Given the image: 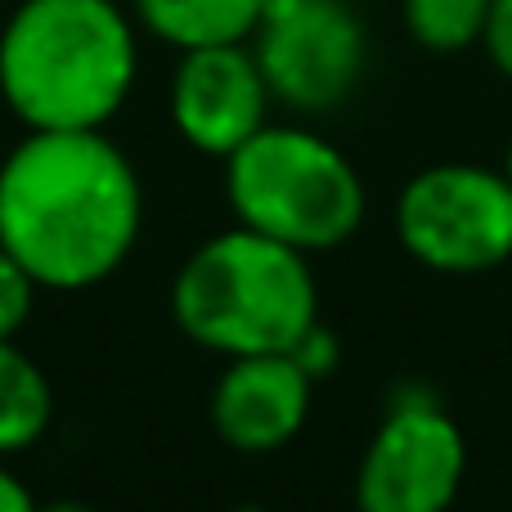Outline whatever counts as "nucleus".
Segmentation results:
<instances>
[{"label":"nucleus","mask_w":512,"mask_h":512,"mask_svg":"<svg viewBox=\"0 0 512 512\" xmlns=\"http://www.w3.org/2000/svg\"><path fill=\"white\" fill-rule=\"evenodd\" d=\"M144 230V185L104 131H27L0 162V248L36 288L113 279Z\"/></svg>","instance_id":"nucleus-1"},{"label":"nucleus","mask_w":512,"mask_h":512,"mask_svg":"<svg viewBox=\"0 0 512 512\" xmlns=\"http://www.w3.org/2000/svg\"><path fill=\"white\" fill-rule=\"evenodd\" d=\"M140 72L113 0H23L0 32V99L27 131H104Z\"/></svg>","instance_id":"nucleus-2"},{"label":"nucleus","mask_w":512,"mask_h":512,"mask_svg":"<svg viewBox=\"0 0 512 512\" xmlns=\"http://www.w3.org/2000/svg\"><path fill=\"white\" fill-rule=\"evenodd\" d=\"M171 319L194 346L225 360L292 351L319 324L306 252L234 225L198 243L171 283Z\"/></svg>","instance_id":"nucleus-3"},{"label":"nucleus","mask_w":512,"mask_h":512,"mask_svg":"<svg viewBox=\"0 0 512 512\" xmlns=\"http://www.w3.org/2000/svg\"><path fill=\"white\" fill-rule=\"evenodd\" d=\"M225 198L239 225L297 252H333L364 221L355 162L306 126H270L225 158Z\"/></svg>","instance_id":"nucleus-4"},{"label":"nucleus","mask_w":512,"mask_h":512,"mask_svg":"<svg viewBox=\"0 0 512 512\" xmlns=\"http://www.w3.org/2000/svg\"><path fill=\"white\" fill-rule=\"evenodd\" d=\"M400 248L436 274H486L512 256V185L477 162H436L396 198Z\"/></svg>","instance_id":"nucleus-5"},{"label":"nucleus","mask_w":512,"mask_h":512,"mask_svg":"<svg viewBox=\"0 0 512 512\" xmlns=\"http://www.w3.org/2000/svg\"><path fill=\"white\" fill-rule=\"evenodd\" d=\"M468 472L459 423L418 382H400L355 472L360 512H450Z\"/></svg>","instance_id":"nucleus-6"},{"label":"nucleus","mask_w":512,"mask_h":512,"mask_svg":"<svg viewBox=\"0 0 512 512\" xmlns=\"http://www.w3.org/2000/svg\"><path fill=\"white\" fill-rule=\"evenodd\" d=\"M252 54L274 104L333 113L369 68V36L346 0H261Z\"/></svg>","instance_id":"nucleus-7"},{"label":"nucleus","mask_w":512,"mask_h":512,"mask_svg":"<svg viewBox=\"0 0 512 512\" xmlns=\"http://www.w3.org/2000/svg\"><path fill=\"white\" fill-rule=\"evenodd\" d=\"M171 122L189 149L230 158L270 122V86L252 45H207L185 50L171 72Z\"/></svg>","instance_id":"nucleus-8"},{"label":"nucleus","mask_w":512,"mask_h":512,"mask_svg":"<svg viewBox=\"0 0 512 512\" xmlns=\"http://www.w3.org/2000/svg\"><path fill=\"white\" fill-rule=\"evenodd\" d=\"M315 378L288 351L239 355L212 387V427L239 454H274L306 427Z\"/></svg>","instance_id":"nucleus-9"},{"label":"nucleus","mask_w":512,"mask_h":512,"mask_svg":"<svg viewBox=\"0 0 512 512\" xmlns=\"http://www.w3.org/2000/svg\"><path fill=\"white\" fill-rule=\"evenodd\" d=\"M135 18L153 41L185 54L252 41L261 23V0H135Z\"/></svg>","instance_id":"nucleus-10"},{"label":"nucleus","mask_w":512,"mask_h":512,"mask_svg":"<svg viewBox=\"0 0 512 512\" xmlns=\"http://www.w3.org/2000/svg\"><path fill=\"white\" fill-rule=\"evenodd\" d=\"M54 418V391L45 369L14 342L0 337V459L32 450Z\"/></svg>","instance_id":"nucleus-11"},{"label":"nucleus","mask_w":512,"mask_h":512,"mask_svg":"<svg viewBox=\"0 0 512 512\" xmlns=\"http://www.w3.org/2000/svg\"><path fill=\"white\" fill-rule=\"evenodd\" d=\"M495 0H400L405 32L432 54H459L486 36Z\"/></svg>","instance_id":"nucleus-12"},{"label":"nucleus","mask_w":512,"mask_h":512,"mask_svg":"<svg viewBox=\"0 0 512 512\" xmlns=\"http://www.w3.org/2000/svg\"><path fill=\"white\" fill-rule=\"evenodd\" d=\"M36 279L14 261L5 248H0V337H18L23 324L32 319L36 306Z\"/></svg>","instance_id":"nucleus-13"},{"label":"nucleus","mask_w":512,"mask_h":512,"mask_svg":"<svg viewBox=\"0 0 512 512\" xmlns=\"http://www.w3.org/2000/svg\"><path fill=\"white\" fill-rule=\"evenodd\" d=\"M288 355H292V360H297L315 382H324L328 373H333L337 364H342V346H337V337L328 333L324 324H310V328H306V337H301V342L292 346Z\"/></svg>","instance_id":"nucleus-14"},{"label":"nucleus","mask_w":512,"mask_h":512,"mask_svg":"<svg viewBox=\"0 0 512 512\" xmlns=\"http://www.w3.org/2000/svg\"><path fill=\"white\" fill-rule=\"evenodd\" d=\"M481 45H486L490 63H495V68L512 81V0H495V9H490V23H486V36H481Z\"/></svg>","instance_id":"nucleus-15"},{"label":"nucleus","mask_w":512,"mask_h":512,"mask_svg":"<svg viewBox=\"0 0 512 512\" xmlns=\"http://www.w3.org/2000/svg\"><path fill=\"white\" fill-rule=\"evenodd\" d=\"M0 512H41V504L32 499V490L5 468V459H0Z\"/></svg>","instance_id":"nucleus-16"},{"label":"nucleus","mask_w":512,"mask_h":512,"mask_svg":"<svg viewBox=\"0 0 512 512\" xmlns=\"http://www.w3.org/2000/svg\"><path fill=\"white\" fill-rule=\"evenodd\" d=\"M41 512H95V508L81 504V499H54V504H41Z\"/></svg>","instance_id":"nucleus-17"},{"label":"nucleus","mask_w":512,"mask_h":512,"mask_svg":"<svg viewBox=\"0 0 512 512\" xmlns=\"http://www.w3.org/2000/svg\"><path fill=\"white\" fill-rule=\"evenodd\" d=\"M504 176H508V185H512V140H508V153H504Z\"/></svg>","instance_id":"nucleus-18"}]
</instances>
